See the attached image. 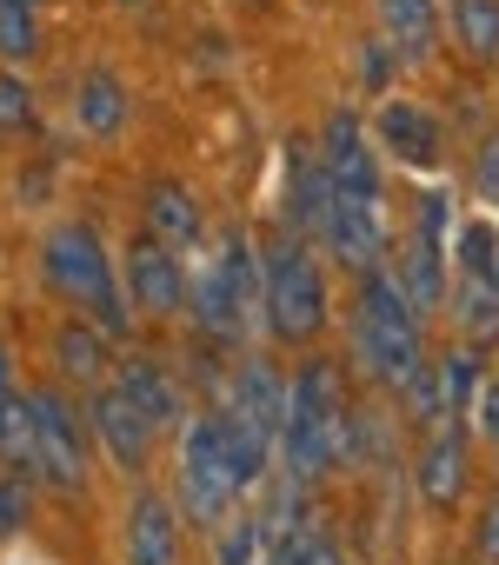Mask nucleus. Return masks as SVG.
<instances>
[{
	"instance_id": "nucleus-1",
	"label": "nucleus",
	"mask_w": 499,
	"mask_h": 565,
	"mask_svg": "<svg viewBox=\"0 0 499 565\" xmlns=\"http://www.w3.org/2000/svg\"><path fill=\"white\" fill-rule=\"evenodd\" d=\"M353 353L380 386H413L426 373V340H420V307L406 300L400 273L373 266L360 273V320H353Z\"/></svg>"
},
{
	"instance_id": "nucleus-2",
	"label": "nucleus",
	"mask_w": 499,
	"mask_h": 565,
	"mask_svg": "<svg viewBox=\"0 0 499 565\" xmlns=\"http://www.w3.org/2000/svg\"><path fill=\"white\" fill-rule=\"evenodd\" d=\"M280 452H287L294 486L327 479V466L347 452V399H340V366L314 360V366H300V373H294V393H287V426H280Z\"/></svg>"
},
{
	"instance_id": "nucleus-3",
	"label": "nucleus",
	"mask_w": 499,
	"mask_h": 565,
	"mask_svg": "<svg viewBox=\"0 0 499 565\" xmlns=\"http://www.w3.org/2000/svg\"><path fill=\"white\" fill-rule=\"evenodd\" d=\"M261 313H267V333L287 347H307L327 333V279L300 233H280L261 253Z\"/></svg>"
},
{
	"instance_id": "nucleus-4",
	"label": "nucleus",
	"mask_w": 499,
	"mask_h": 565,
	"mask_svg": "<svg viewBox=\"0 0 499 565\" xmlns=\"http://www.w3.org/2000/svg\"><path fill=\"white\" fill-rule=\"evenodd\" d=\"M41 266H47V287H54V294H67L74 307H87V313H94V327H100L107 340H120V333H127V307H120V287H114L107 246H100V233H94L87 220L54 226V233H47V246H41Z\"/></svg>"
},
{
	"instance_id": "nucleus-5",
	"label": "nucleus",
	"mask_w": 499,
	"mask_h": 565,
	"mask_svg": "<svg viewBox=\"0 0 499 565\" xmlns=\"http://www.w3.org/2000/svg\"><path fill=\"white\" fill-rule=\"evenodd\" d=\"M254 300H261V259H254V246H246V233H226L220 253H213V266L193 273L187 307H193V320L213 340H240L246 307H254Z\"/></svg>"
},
{
	"instance_id": "nucleus-6",
	"label": "nucleus",
	"mask_w": 499,
	"mask_h": 565,
	"mask_svg": "<svg viewBox=\"0 0 499 565\" xmlns=\"http://www.w3.org/2000/svg\"><path fill=\"white\" fill-rule=\"evenodd\" d=\"M34 466L28 479L54 486V492H81L87 486V426L61 393H34Z\"/></svg>"
},
{
	"instance_id": "nucleus-7",
	"label": "nucleus",
	"mask_w": 499,
	"mask_h": 565,
	"mask_svg": "<svg viewBox=\"0 0 499 565\" xmlns=\"http://www.w3.org/2000/svg\"><path fill=\"white\" fill-rule=\"evenodd\" d=\"M240 492H246V486H240V472H233V459H226V446H220V419H213V413L193 419V426H187V446H180V499H187V512L206 519V525H220Z\"/></svg>"
},
{
	"instance_id": "nucleus-8",
	"label": "nucleus",
	"mask_w": 499,
	"mask_h": 565,
	"mask_svg": "<svg viewBox=\"0 0 499 565\" xmlns=\"http://www.w3.org/2000/svg\"><path fill=\"white\" fill-rule=\"evenodd\" d=\"M87 433H94V439L107 446V459L127 466V472H140L147 452H153V439H160V426L127 399V386H100V393H94V406H87Z\"/></svg>"
},
{
	"instance_id": "nucleus-9",
	"label": "nucleus",
	"mask_w": 499,
	"mask_h": 565,
	"mask_svg": "<svg viewBox=\"0 0 499 565\" xmlns=\"http://www.w3.org/2000/svg\"><path fill=\"white\" fill-rule=\"evenodd\" d=\"M320 239L340 253V266H360V273H373V266H380V253H386L380 193H340V186H333V213H327Z\"/></svg>"
},
{
	"instance_id": "nucleus-10",
	"label": "nucleus",
	"mask_w": 499,
	"mask_h": 565,
	"mask_svg": "<svg viewBox=\"0 0 499 565\" xmlns=\"http://www.w3.org/2000/svg\"><path fill=\"white\" fill-rule=\"evenodd\" d=\"M127 287H134V300L147 307V313H180L187 307V287L193 279L180 273V253L167 246V239H134L127 246Z\"/></svg>"
},
{
	"instance_id": "nucleus-11",
	"label": "nucleus",
	"mask_w": 499,
	"mask_h": 565,
	"mask_svg": "<svg viewBox=\"0 0 499 565\" xmlns=\"http://www.w3.org/2000/svg\"><path fill=\"white\" fill-rule=\"evenodd\" d=\"M439 213H446V200L439 193H426V206H420V233L406 239V259H400V287H406V300L420 307V313H433L439 300H446V253H439Z\"/></svg>"
},
{
	"instance_id": "nucleus-12",
	"label": "nucleus",
	"mask_w": 499,
	"mask_h": 565,
	"mask_svg": "<svg viewBox=\"0 0 499 565\" xmlns=\"http://www.w3.org/2000/svg\"><path fill=\"white\" fill-rule=\"evenodd\" d=\"M320 160H327V173H333L340 193H380V153H373V140H367V127L353 114H327Z\"/></svg>"
},
{
	"instance_id": "nucleus-13",
	"label": "nucleus",
	"mask_w": 499,
	"mask_h": 565,
	"mask_svg": "<svg viewBox=\"0 0 499 565\" xmlns=\"http://www.w3.org/2000/svg\"><path fill=\"white\" fill-rule=\"evenodd\" d=\"M373 140L400 160V167H439V120L420 107V100H386L380 120H373Z\"/></svg>"
},
{
	"instance_id": "nucleus-14",
	"label": "nucleus",
	"mask_w": 499,
	"mask_h": 565,
	"mask_svg": "<svg viewBox=\"0 0 499 565\" xmlns=\"http://www.w3.org/2000/svg\"><path fill=\"white\" fill-rule=\"evenodd\" d=\"M327 213H333V173H327L320 147L294 140L287 147V220H294V233H320Z\"/></svg>"
},
{
	"instance_id": "nucleus-15",
	"label": "nucleus",
	"mask_w": 499,
	"mask_h": 565,
	"mask_svg": "<svg viewBox=\"0 0 499 565\" xmlns=\"http://www.w3.org/2000/svg\"><path fill=\"white\" fill-rule=\"evenodd\" d=\"M127 565H180V519L160 492H140L127 512Z\"/></svg>"
},
{
	"instance_id": "nucleus-16",
	"label": "nucleus",
	"mask_w": 499,
	"mask_h": 565,
	"mask_svg": "<svg viewBox=\"0 0 499 565\" xmlns=\"http://www.w3.org/2000/svg\"><path fill=\"white\" fill-rule=\"evenodd\" d=\"M287 393H294V386H287L267 360H246V366H240V380H233V399H226V406H233V413H246L254 426H267V433H274V446H280V426H287Z\"/></svg>"
},
{
	"instance_id": "nucleus-17",
	"label": "nucleus",
	"mask_w": 499,
	"mask_h": 565,
	"mask_svg": "<svg viewBox=\"0 0 499 565\" xmlns=\"http://www.w3.org/2000/svg\"><path fill=\"white\" fill-rule=\"evenodd\" d=\"M466 472H473V459H466V439L446 426V433H433L426 439V452H420V499L426 505H453L459 492H466Z\"/></svg>"
},
{
	"instance_id": "nucleus-18",
	"label": "nucleus",
	"mask_w": 499,
	"mask_h": 565,
	"mask_svg": "<svg viewBox=\"0 0 499 565\" xmlns=\"http://www.w3.org/2000/svg\"><path fill=\"white\" fill-rule=\"evenodd\" d=\"M380 34L400 61H426L439 34V0H380Z\"/></svg>"
},
{
	"instance_id": "nucleus-19",
	"label": "nucleus",
	"mask_w": 499,
	"mask_h": 565,
	"mask_svg": "<svg viewBox=\"0 0 499 565\" xmlns=\"http://www.w3.org/2000/svg\"><path fill=\"white\" fill-rule=\"evenodd\" d=\"M74 120H81L94 140H114V134L127 127V87H120L107 67L81 74V87H74Z\"/></svg>"
},
{
	"instance_id": "nucleus-20",
	"label": "nucleus",
	"mask_w": 499,
	"mask_h": 565,
	"mask_svg": "<svg viewBox=\"0 0 499 565\" xmlns=\"http://www.w3.org/2000/svg\"><path fill=\"white\" fill-rule=\"evenodd\" d=\"M120 386H127V399H134L160 433H167V426H187V399H180V386H173L153 360H127V366H120Z\"/></svg>"
},
{
	"instance_id": "nucleus-21",
	"label": "nucleus",
	"mask_w": 499,
	"mask_h": 565,
	"mask_svg": "<svg viewBox=\"0 0 499 565\" xmlns=\"http://www.w3.org/2000/svg\"><path fill=\"white\" fill-rule=\"evenodd\" d=\"M147 226H153V239L187 246V239L200 233V200H193L180 180H153V186H147Z\"/></svg>"
},
{
	"instance_id": "nucleus-22",
	"label": "nucleus",
	"mask_w": 499,
	"mask_h": 565,
	"mask_svg": "<svg viewBox=\"0 0 499 565\" xmlns=\"http://www.w3.org/2000/svg\"><path fill=\"white\" fill-rule=\"evenodd\" d=\"M446 14H453L459 47H466L479 67H492V61H499V0H446Z\"/></svg>"
},
{
	"instance_id": "nucleus-23",
	"label": "nucleus",
	"mask_w": 499,
	"mask_h": 565,
	"mask_svg": "<svg viewBox=\"0 0 499 565\" xmlns=\"http://www.w3.org/2000/svg\"><path fill=\"white\" fill-rule=\"evenodd\" d=\"M54 366L74 373V380H100V373H107V333H100L94 320H67V327L54 333Z\"/></svg>"
},
{
	"instance_id": "nucleus-24",
	"label": "nucleus",
	"mask_w": 499,
	"mask_h": 565,
	"mask_svg": "<svg viewBox=\"0 0 499 565\" xmlns=\"http://www.w3.org/2000/svg\"><path fill=\"white\" fill-rule=\"evenodd\" d=\"M453 307H459V320H466V333H473V340L499 333V273H459Z\"/></svg>"
},
{
	"instance_id": "nucleus-25",
	"label": "nucleus",
	"mask_w": 499,
	"mask_h": 565,
	"mask_svg": "<svg viewBox=\"0 0 499 565\" xmlns=\"http://www.w3.org/2000/svg\"><path fill=\"white\" fill-rule=\"evenodd\" d=\"M41 54V21H34V0H0V61L28 67Z\"/></svg>"
},
{
	"instance_id": "nucleus-26",
	"label": "nucleus",
	"mask_w": 499,
	"mask_h": 565,
	"mask_svg": "<svg viewBox=\"0 0 499 565\" xmlns=\"http://www.w3.org/2000/svg\"><path fill=\"white\" fill-rule=\"evenodd\" d=\"M261 552H267V525H261V519H233V525L220 532L213 565H261Z\"/></svg>"
},
{
	"instance_id": "nucleus-27",
	"label": "nucleus",
	"mask_w": 499,
	"mask_h": 565,
	"mask_svg": "<svg viewBox=\"0 0 499 565\" xmlns=\"http://www.w3.org/2000/svg\"><path fill=\"white\" fill-rule=\"evenodd\" d=\"M34 127V87L21 81V67L0 74V134H28Z\"/></svg>"
},
{
	"instance_id": "nucleus-28",
	"label": "nucleus",
	"mask_w": 499,
	"mask_h": 565,
	"mask_svg": "<svg viewBox=\"0 0 499 565\" xmlns=\"http://www.w3.org/2000/svg\"><path fill=\"white\" fill-rule=\"evenodd\" d=\"M287 532H294V558H300V565H347V558H340V545H333L320 525H300V519H294Z\"/></svg>"
},
{
	"instance_id": "nucleus-29",
	"label": "nucleus",
	"mask_w": 499,
	"mask_h": 565,
	"mask_svg": "<svg viewBox=\"0 0 499 565\" xmlns=\"http://www.w3.org/2000/svg\"><path fill=\"white\" fill-rule=\"evenodd\" d=\"M21 525H28V486H21V472H0V539Z\"/></svg>"
},
{
	"instance_id": "nucleus-30",
	"label": "nucleus",
	"mask_w": 499,
	"mask_h": 565,
	"mask_svg": "<svg viewBox=\"0 0 499 565\" xmlns=\"http://www.w3.org/2000/svg\"><path fill=\"white\" fill-rule=\"evenodd\" d=\"M473 545H479V558H492V565H499V499L479 512V532H473Z\"/></svg>"
},
{
	"instance_id": "nucleus-31",
	"label": "nucleus",
	"mask_w": 499,
	"mask_h": 565,
	"mask_svg": "<svg viewBox=\"0 0 499 565\" xmlns=\"http://www.w3.org/2000/svg\"><path fill=\"white\" fill-rule=\"evenodd\" d=\"M479 186H486V200H499V140H486V153H479Z\"/></svg>"
},
{
	"instance_id": "nucleus-32",
	"label": "nucleus",
	"mask_w": 499,
	"mask_h": 565,
	"mask_svg": "<svg viewBox=\"0 0 499 565\" xmlns=\"http://www.w3.org/2000/svg\"><path fill=\"white\" fill-rule=\"evenodd\" d=\"M479 426H486V439L499 446V380H492V386L479 393Z\"/></svg>"
},
{
	"instance_id": "nucleus-33",
	"label": "nucleus",
	"mask_w": 499,
	"mask_h": 565,
	"mask_svg": "<svg viewBox=\"0 0 499 565\" xmlns=\"http://www.w3.org/2000/svg\"><path fill=\"white\" fill-rule=\"evenodd\" d=\"M21 399V386H14V353H8V340H0V413H8Z\"/></svg>"
},
{
	"instance_id": "nucleus-34",
	"label": "nucleus",
	"mask_w": 499,
	"mask_h": 565,
	"mask_svg": "<svg viewBox=\"0 0 499 565\" xmlns=\"http://www.w3.org/2000/svg\"><path fill=\"white\" fill-rule=\"evenodd\" d=\"M120 8H147V0H120Z\"/></svg>"
}]
</instances>
